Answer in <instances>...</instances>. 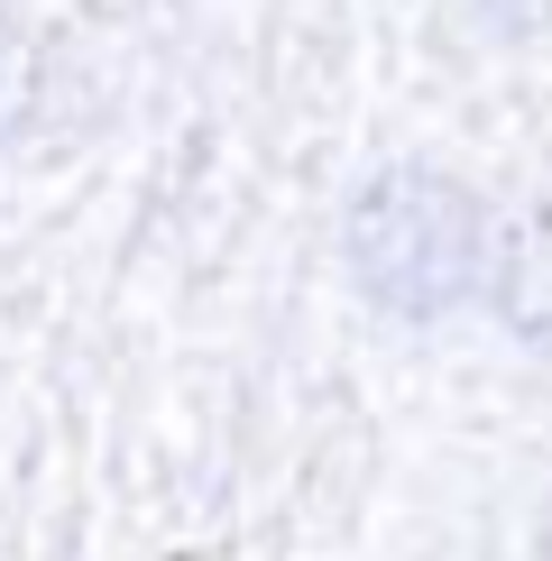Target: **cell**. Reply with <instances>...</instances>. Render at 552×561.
Segmentation results:
<instances>
[{
  "instance_id": "6da1fadb",
  "label": "cell",
  "mask_w": 552,
  "mask_h": 561,
  "mask_svg": "<svg viewBox=\"0 0 552 561\" xmlns=\"http://www.w3.org/2000/svg\"><path fill=\"white\" fill-rule=\"evenodd\" d=\"M341 267L387 322H451L488 295L497 230L488 203L442 167H378L341 203Z\"/></svg>"
},
{
  "instance_id": "7a4b0ae2",
  "label": "cell",
  "mask_w": 552,
  "mask_h": 561,
  "mask_svg": "<svg viewBox=\"0 0 552 561\" xmlns=\"http://www.w3.org/2000/svg\"><path fill=\"white\" fill-rule=\"evenodd\" d=\"M28 111H37V65H28V37L0 19V148L28 129Z\"/></svg>"
}]
</instances>
